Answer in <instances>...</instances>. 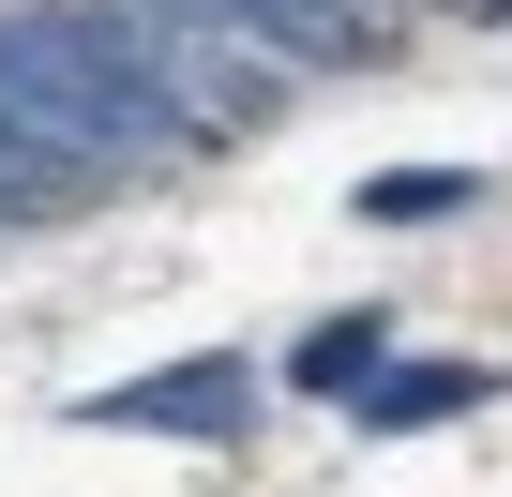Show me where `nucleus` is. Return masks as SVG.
Returning a JSON list of instances; mask_svg holds the SVG:
<instances>
[{
  "mask_svg": "<svg viewBox=\"0 0 512 497\" xmlns=\"http://www.w3.org/2000/svg\"><path fill=\"white\" fill-rule=\"evenodd\" d=\"M377 362H392V332H377V317H317V332L287 347V392H332V407H347Z\"/></svg>",
  "mask_w": 512,
  "mask_h": 497,
  "instance_id": "nucleus-4",
  "label": "nucleus"
},
{
  "mask_svg": "<svg viewBox=\"0 0 512 497\" xmlns=\"http://www.w3.org/2000/svg\"><path fill=\"white\" fill-rule=\"evenodd\" d=\"M91 422H121V437H241V422H256V362L196 347V362H166V377L91 392Z\"/></svg>",
  "mask_w": 512,
  "mask_h": 497,
  "instance_id": "nucleus-1",
  "label": "nucleus"
},
{
  "mask_svg": "<svg viewBox=\"0 0 512 497\" xmlns=\"http://www.w3.org/2000/svg\"><path fill=\"white\" fill-rule=\"evenodd\" d=\"M211 31H241L256 61H362V0H196Z\"/></svg>",
  "mask_w": 512,
  "mask_h": 497,
  "instance_id": "nucleus-2",
  "label": "nucleus"
},
{
  "mask_svg": "<svg viewBox=\"0 0 512 497\" xmlns=\"http://www.w3.org/2000/svg\"><path fill=\"white\" fill-rule=\"evenodd\" d=\"M437 211H467L452 166H377V181H362V226H437Z\"/></svg>",
  "mask_w": 512,
  "mask_h": 497,
  "instance_id": "nucleus-5",
  "label": "nucleus"
},
{
  "mask_svg": "<svg viewBox=\"0 0 512 497\" xmlns=\"http://www.w3.org/2000/svg\"><path fill=\"white\" fill-rule=\"evenodd\" d=\"M482 392H497V377H482V362H377V377H362V392H347V407H362V422H377V437H407V422H467V407H482Z\"/></svg>",
  "mask_w": 512,
  "mask_h": 497,
  "instance_id": "nucleus-3",
  "label": "nucleus"
}]
</instances>
